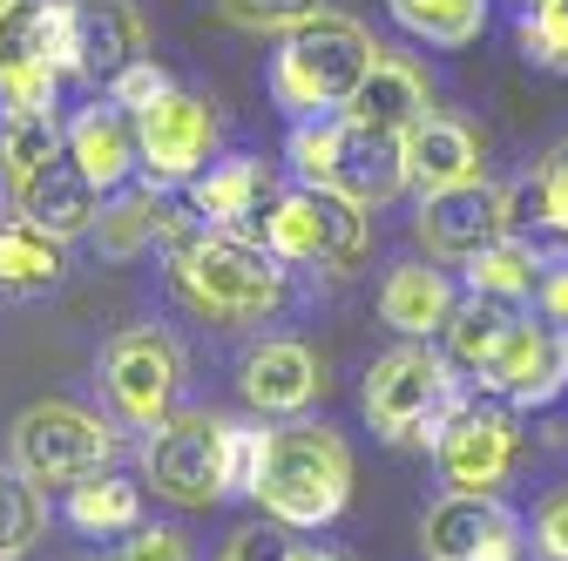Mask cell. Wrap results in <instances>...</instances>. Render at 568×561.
<instances>
[{
	"label": "cell",
	"mask_w": 568,
	"mask_h": 561,
	"mask_svg": "<svg viewBox=\"0 0 568 561\" xmlns=\"http://www.w3.org/2000/svg\"><path fill=\"white\" fill-rule=\"evenodd\" d=\"M135 135H142V170L156 183H196L210 163V143H217V115H210V102L170 89L135 115Z\"/></svg>",
	"instance_id": "8fae6325"
},
{
	"label": "cell",
	"mask_w": 568,
	"mask_h": 561,
	"mask_svg": "<svg viewBox=\"0 0 568 561\" xmlns=\"http://www.w3.org/2000/svg\"><path fill=\"white\" fill-rule=\"evenodd\" d=\"M122 561H190V548H183L176 528H135V541H129Z\"/></svg>",
	"instance_id": "ab89813d"
},
{
	"label": "cell",
	"mask_w": 568,
	"mask_h": 561,
	"mask_svg": "<svg viewBox=\"0 0 568 561\" xmlns=\"http://www.w3.org/2000/svg\"><path fill=\"white\" fill-rule=\"evenodd\" d=\"M521 48L535 68L548 75H568V0H535L521 14Z\"/></svg>",
	"instance_id": "d6a6232c"
},
{
	"label": "cell",
	"mask_w": 568,
	"mask_h": 561,
	"mask_svg": "<svg viewBox=\"0 0 568 561\" xmlns=\"http://www.w3.org/2000/svg\"><path fill=\"white\" fill-rule=\"evenodd\" d=\"M251 501L277 521V528H325L345 514L352 501V453L332 427H277L264 440L257 480H251Z\"/></svg>",
	"instance_id": "6da1fadb"
},
{
	"label": "cell",
	"mask_w": 568,
	"mask_h": 561,
	"mask_svg": "<svg viewBox=\"0 0 568 561\" xmlns=\"http://www.w3.org/2000/svg\"><path fill=\"white\" fill-rule=\"evenodd\" d=\"M68 54H75V75L109 89L122 68L142 61L135 8H129V0H68Z\"/></svg>",
	"instance_id": "9a60e30c"
},
{
	"label": "cell",
	"mask_w": 568,
	"mask_h": 561,
	"mask_svg": "<svg viewBox=\"0 0 568 561\" xmlns=\"http://www.w3.org/2000/svg\"><path fill=\"white\" fill-rule=\"evenodd\" d=\"M0 224H8V217H0Z\"/></svg>",
	"instance_id": "ee69618b"
},
{
	"label": "cell",
	"mask_w": 568,
	"mask_h": 561,
	"mask_svg": "<svg viewBox=\"0 0 568 561\" xmlns=\"http://www.w3.org/2000/svg\"><path fill=\"white\" fill-rule=\"evenodd\" d=\"M170 277L217 325H257L284 305V257L271 244L231 237V231H203L183 251H170Z\"/></svg>",
	"instance_id": "7a4b0ae2"
},
{
	"label": "cell",
	"mask_w": 568,
	"mask_h": 561,
	"mask_svg": "<svg viewBox=\"0 0 568 561\" xmlns=\"http://www.w3.org/2000/svg\"><path fill=\"white\" fill-rule=\"evenodd\" d=\"M217 14L251 34H292L298 21L325 14V0H217Z\"/></svg>",
	"instance_id": "836d02e7"
},
{
	"label": "cell",
	"mask_w": 568,
	"mask_h": 561,
	"mask_svg": "<svg viewBox=\"0 0 568 561\" xmlns=\"http://www.w3.org/2000/svg\"><path fill=\"white\" fill-rule=\"evenodd\" d=\"M515 325H521V305H501V298H480V292H474V298L454 305V318H447V359L487 386V373L501 366Z\"/></svg>",
	"instance_id": "603a6c76"
},
{
	"label": "cell",
	"mask_w": 568,
	"mask_h": 561,
	"mask_svg": "<svg viewBox=\"0 0 568 561\" xmlns=\"http://www.w3.org/2000/svg\"><path fill=\"white\" fill-rule=\"evenodd\" d=\"M515 412L508 406H487V399H467L447 434L434 440V467L447 480V494H494L515 467Z\"/></svg>",
	"instance_id": "30bf717a"
},
{
	"label": "cell",
	"mask_w": 568,
	"mask_h": 561,
	"mask_svg": "<svg viewBox=\"0 0 568 561\" xmlns=\"http://www.w3.org/2000/svg\"><path fill=\"white\" fill-rule=\"evenodd\" d=\"M8 8H14V0H0V14H8Z\"/></svg>",
	"instance_id": "7bdbcfd3"
},
{
	"label": "cell",
	"mask_w": 568,
	"mask_h": 561,
	"mask_svg": "<svg viewBox=\"0 0 568 561\" xmlns=\"http://www.w3.org/2000/svg\"><path fill=\"white\" fill-rule=\"evenodd\" d=\"M419 541H426V561H474L487 548L515 541V514L494 494H447V501H434Z\"/></svg>",
	"instance_id": "ac0fdd59"
},
{
	"label": "cell",
	"mask_w": 568,
	"mask_h": 561,
	"mask_svg": "<svg viewBox=\"0 0 568 561\" xmlns=\"http://www.w3.org/2000/svg\"><path fill=\"white\" fill-rule=\"evenodd\" d=\"M406 163H413V183L419 190H454V183H474L480 176V143H474V129H460L447 115H426L406 135Z\"/></svg>",
	"instance_id": "cb8c5ba5"
},
{
	"label": "cell",
	"mask_w": 568,
	"mask_h": 561,
	"mask_svg": "<svg viewBox=\"0 0 568 561\" xmlns=\"http://www.w3.org/2000/svg\"><path fill=\"white\" fill-rule=\"evenodd\" d=\"M41 494H34V480L21 473V467H0V561H14V554H28L34 548V534H41Z\"/></svg>",
	"instance_id": "4dcf8cb0"
},
{
	"label": "cell",
	"mask_w": 568,
	"mask_h": 561,
	"mask_svg": "<svg viewBox=\"0 0 568 561\" xmlns=\"http://www.w3.org/2000/svg\"><path fill=\"white\" fill-rule=\"evenodd\" d=\"M474 561H521V554H515V541H508V548H487V554H474Z\"/></svg>",
	"instance_id": "b9f144b4"
},
{
	"label": "cell",
	"mask_w": 568,
	"mask_h": 561,
	"mask_svg": "<svg viewBox=\"0 0 568 561\" xmlns=\"http://www.w3.org/2000/svg\"><path fill=\"white\" fill-rule=\"evenodd\" d=\"M487 392H501L508 406H555L568 392V338L541 318H521L515 338H508V353L501 366L487 373Z\"/></svg>",
	"instance_id": "5bb4252c"
},
{
	"label": "cell",
	"mask_w": 568,
	"mask_h": 561,
	"mask_svg": "<svg viewBox=\"0 0 568 561\" xmlns=\"http://www.w3.org/2000/svg\"><path fill=\"white\" fill-rule=\"evenodd\" d=\"M528 224H541V231L568 237V143H561V150H548V156H541V170H535V176H521V183L508 190V237H521Z\"/></svg>",
	"instance_id": "484cf974"
},
{
	"label": "cell",
	"mask_w": 568,
	"mask_h": 561,
	"mask_svg": "<svg viewBox=\"0 0 568 561\" xmlns=\"http://www.w3.org/2000/svg\"><path fill=\"white\" fill-rule=\"evenodd\" d=\"M393 21L434 48H467L487 28V0H386Z\"/></svg>",
	"instance_id": "f1b7e54d"
},
{
	"label": "cell",
	"mask_w": 568,
	"mask_h": 561,
	"mask_svg": "<svg viewBox=\"0 0 568 561\" xmlns=\"http://www.w3.org/2000/svg\"><path fill=\"white\" fill-rule=\"evenodd\" d=\"M142 473H150V487L170 508H210V501L237 494V419L170 412L163 427H150Z\"/></svg>",
	"instance_id": "8992f818"
},
{
	"label": "cell",
	"mask_w": 568,
	"mask_h": 561,
	"mask_svg": "<svg viewBox=\"0 0 568 561\" xmlns=\"http://www.w3.org/2000/svg\"><path fill=\"white\" fill-rule=\"evenodd\" d=\"M244 399L264 412V419H292L318 399V359L305 353L298 338H271L244 359Z\"/></svg>",
	"instance_id": "d6986e66"
},
{
	"label": "cell",
	"mask_w": 568,
	"mask_h": 561,
	"mask_svg": "<svg viewBox=\"0 0 568 561\" xmlns=\"http://www.w3.org/2000/svg\"><path fill=\"white\" fill-rule=\"evenodd\" d=\"M535 548L548 561H568V487H555V494L535 508Z\"/></svg>",
	"instance_id": "74e56055"
},
{
	"label": "cell",
	"mask_w": 568,
	"mask_h": 561,
	"mask_svg": "<svg viewBox=\"0 0 568 561\" xmlns=\"http://www.w3.org/2000/svg\"><path fill=\"white\" fill-rule=\"evenodd\" d=\"M345 115H352V122H366V129H386V135H413L426 115H434V102H426V82L413 75L406 61L379 54V61H373V75L359 82V95L345 102Z\"/></svg>",
	"instance_id": "44dd1931"
},
{
	"label": "cell",
	"mask_w": 568,
	"mask_h": 561,
	"mask_svg": "<svg viewBox=\"0 0 568 561\" xmlns=\"http://www.w3.org/2000/svg\"><path fill=\"white\" fill-rule=\"evenodd\" d=\"M48 156H61L54 109H21V115H0V176H8V183H28Z\"/></svg>",
	"instance_id": "f546056e"
},
{
	"label": "cell",
	"mask_w": 568,
	"mask_h": 561,
	"mask_svg": "<svg viewBox=\"0 0 568 561\" xmlns=\"http://www.w3.org/2000/svg\"><path fill=\"white\" fill-rule=\"evenodd\" d=\"M508 237V190L494 183H454V190H426L419 196V244L434 257H474L487 244Z\"/></svg>",
	"instance_id": "7c38bea8"
},
{
	"label": "cell",
	"mask_w": 568,
	"mask_h": 561,
	"mask_svg": "<svg viewBox=\"0 0 568 561\" xmlns=\"http://www.w3.org/2000/svg\"><path fill=\"white\" fill-rule=\"evenodd\" d=\"M217 561H292V548H284L277 528H237Z\"/></svg>",
	"instance_id": "f35d334b"
},
{
	"label": "cell",
	"mask_w": 568,
	"mask_h": 561,
	"mask_svg": "<svg viewBox=\"0 0 568 561\" xmlns=\"http://www.w3.org/2000/svg\"><path fill=\"white\" fill-rule=\"evenodd\" d=\"M454 285H447V271H434V264H399L386 285H379V318L393 325V332H406V338H426V332H447V318H454Z\"/></svg>",
	"instance_id": "7402d4cb"
},
{
	"label": "cell",
	"mask_w": 568,
	"mask_h": 561,
	"mask_svg": "<svg viewBox=\"0 0 568 561\" xmlns=\"http://www.w3.org/2000/svg\"><path fill=\"white\" fill-rule=\"evenodd\" d=\"M292 561H338L332 548H292Z\"/></svg>",
	"instance_id": "60d3db41"
},
{
	"label": "cell",
	"mask_w": 568,
	"mask_h": 561,
	"mask_svg": "<svg viewBox=\"0 0 568 561\" xmlns=\"http://www.w3.org/2000/svg\"><path fill=\"white\" fill-rule=\"evenodd\" d=\"M61 271H68L61 237H48V231L28 224V217H8V224H0V292H48Z\"/></svg>",
	"instance_id": "d4e9b609"
},
{
	"label": "cell",
	"mask_w": 568,
	"mask_h": 561,
	"mask_svg": "<svg viewBox=\"0 0 568 561\" xmlns=\"http://www.w3.org/2000/svg\"><path fill=\"white\" fill-rule=\"evenodd\" d=\"M68 156H75L102 190H129V176L142 170V135H135V115L122 102H89L75 122H68Z\"/></svg>",
	"instance_id": "e0dca14e"
},
{
	"label": "cell",
	"mask_w": 568,
	"mask_h": 561,
	"mask_svg": "<svg viewBox=\"0 0 568 561\" xmlns=\"http://www.w3.org/2000/svg\"><path fill=\"white\" fill-rule=\"evenodd\" d=\"M467 406L454 359H440L434 345H399V353L373 359L366 373V419L393 447H426L447 434V419Z\"/></svg>",
	"instance_id": "5b68a950"
},
{
	"label": "cell",
	"mask_w": 568,
	"mask_h": 561,
	"mask_svg": "<svg viewBox=\"0 0 568 561\" xmlns=\"http://www.w3.org/2000/svg\"><path fill=\"white\" fill-rule=\"evenodd\" d=\"M528 8H535V0H528Z\"/></svg>",
	"instance_id": "f6af8a7d"
},
{
	"label": "cell",
	"mask_w": 568,
	"mask_h": 561,
	"mask_svg": "<svg viewBox=\"0 0 568 561\" xmlns=\"http://www.w3.org/2000/svg\"><path fill=\"white\" fill-rule=\"evenodd\" d=\"M95 231H102V251H109V257H135L142 244L156 237V183H150V190H122L115 210H102Z\"/></svg>",
	"instance_id": "1f68e13d"
},
{
	"label": "cell",
	"mask_w": 568,
	"mask_h": 561,
	"mask_svg": "<svg viewBox=\"0 0 568 561\" xmlns=\"http://www.w3.org/2000/svg\"><path fill=\"white\" fill-rule=\"evenodd\" d=\"M366 237H373L366 203H352L332 183H305L292 196H277L271 217H264V244L284 264H352L366 251Z\"/></svg>",
	"instance_id": "ba28073f"
},
{
	"label": "cell",
	"mask_w": 568,
	"mask_h": 561,
	"mask_svg": "<svg viewBox=\"0 0 568 561\" xmlns=\"http://www.w3.org/2000/svg\"><path fill=\"white\" fill-rule=\"evenodd\" d=\"M54 82H61V68H21V75H0V102H8V115L54 109Z\"/></svg>",
	"instance_id": "8d00e7d4"
},
{
	"label": "cell",
	"mask_w": 568,
	"mask_h": 561,
	"mask_svg": "<svg viewBox=\"0 0 568 561\" xmlns=\"http://www.w3.org/2000/svg\"><path fill=\"white\" fill-rule=\"evenodd\" d=\"M190 203L203 210L210 231H231V237H257L264 244V217H271L277 190H271V170L257 156H231V163H217L210 176L190 183Z\"/></svg>",
	"instance_id": "2e32d148"
},
{
	"label": "cell",
	"mask_w": 568,
	"mask_h": 561,
	"mask_svg": "<svg viewBox=\"0 0 568 561\" xmlns=\"http://www.w3.org/2000/svg\"><path fill=\"white\" fill-rule=\"evenodd\" d=\"M535 277H541V251H528L521 237H501L467 257V285L501 305H535Z\"/></svg>",
	"instance_id": "83f0119b"
},
{
	"label": "cell",
	"mask_w": 568,
	"mask_h": 561,
	"mask_svg": "<svg viewBox=\"0 0 568 561\" xmlns=\"http://www.w3.org/2000/svg\"><path fill=\"white\" fill-rule=\"evenodd\" d=\"M21 68H61V75H75V54H68V0H14L0 14V75H21Z\"/></svg>",
	"instance_id": "ffe728a7"
},
{
	"label": "cell",
	"mask_w": 568,
	"mask_h": 561,
	"mask_svg": "<svg viewBox=\"0 0 568 561\" xmlns=\"http://www.w3.org/2000/svg\"><path fill=\"white\" fill-rule=\"evenodd\" d=\"M535 312L568 338V244L541 251V277H535Z\"/></svg>",
	"instance_id": "d590c367"
},
{
	"label": "cell",
	"mask_w": 568,
	"mask_h": 561,
	"mask_svg": "<svg viewBox=\"0 0 568 561\" xmlns=\"http://www.w3.org/2000/svg\"><path fill=\"white\" fill-rule=\"evenodd\" d=\"M14 210L28 224H41L48 237H82V231H95L102 224V183L75 163V156H48L28 183H14Z\"/></svg>",
	"instance_id": "4fadbf2b"
},
{
	"label": "cell",
	"mask_w": 568,
	"mask_h": 561,
	"mask_svg": "<svg viewBox=\"0 0 568 561\" xmlns=\"http://www.w3.org/2000/svg\"><path fill=\"white\" fill-rule=\"evenodd\" d=\"M68 521L82 534H135L142 528V487L115 480V473H89L68 487Z\"/></svg>",
	"instance_id": "4316f807"
},
{
	"label": "cell",
	"mask_w": 568,
	"mask_h": 561,
	"mask_svg": "<svg viewBox=\"0 0 568 561\" xmlns=\"http://www.w3.org/2000/svg\"><path fill=\"white\" fill-rule=\"evenodd\" d=\"M8 447H14V467H21L34 487H75V480H89V473H109V453H115V440H109L102 419L82 412V406H68V399L28 406V412L14 419Z\"/></svg>",
	"instance_id": "52a82bcc"
},
{
	"label": "cell",
	"mask_w": 568,
	"mask_h": 561,
	"mask_svg": "<svg viewBox=\"0 0 568 561\" xmlns=\"http://www.w3.org/2000/svg\"><path fill=\"white\" fill-rule=\"evenodd\" d=\"M379 61V41L345 21V14H312L284 34L277 48V68H271V95L277 109H298V115H325V109H345L359 95V82L373 75Z\"/></svg>",
	"instance_id": "3957f363"
},
{
	"label": "cell",
	"mask_w": 568,
	"mask_h": 561,
	"mask_svg": "<svg viewBox=\"0 0 568 561\" xmlns=\"http://www.w3.org/2000/svg\"><path fill=\"white\" fill-rule=\"evenodd\" d=\"M102 95H109V102H122L129 115H142V109H150L156 95H170V75L156 68V54H142L135 68H122V75H115V82H109Z\"/></svg>",
	"instance_id": "e575fe53"
},
{
	"label": "cell",
	"mask_w": 568,
	"mask_h": 561,
	"mask_svg": "<svg viewBox=\"0 0 568 561\" xmlns=\"http://www.w3.org/2000/svg\"><path fill=\"white\" fill-rule=\"evenodd\" d=\"M176 373H183V359L156 325L115 332L102 345V386H109V399H115V412L129 427H163L170 399H176Z\"/></svg>",
	"instance_id": "9c48e42d"
},
{
	"label": "cell",
	"mask_w": 568,
	"mask_h": 561,
	"mask_svg": "<svg viewBox=\"0 0 568 561\" xmlns=\"http://www.w3.org/2000/svg\"><path fill=\"white\" fill-rule=\"evenodd\" d=\"M292 170L305 183H332L345 190L352 203H393L406 183H413V163H406V135H386V129H366L352 115H305L292 129Z\"/></svg>",
	"instance_id": "277c9868"
}]
</instances>
